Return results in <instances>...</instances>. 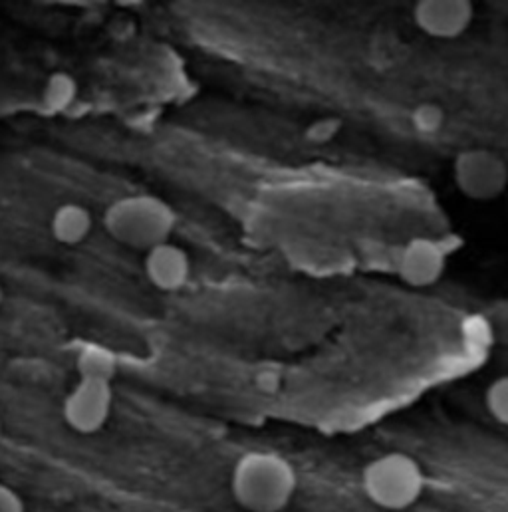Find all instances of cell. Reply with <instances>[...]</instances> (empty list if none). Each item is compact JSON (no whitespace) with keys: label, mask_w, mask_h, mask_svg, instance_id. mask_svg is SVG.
Returning <instances> with one entry per match:
<instances>
[{"label":"cell","mask_w":508,"mask_h":512,"mask_svg":"<svg viewBox=\"0 0 508 512\" xmlns=\"http://www.w3.org/2000/svg\"><path fill=\"white\" fill-rule=\"evenodd\" d=\"M296 489L294 467L272 451L245 453L231 475V493L249 512H282L292 503Z\"/></svg>","instance_id":"1"},{"label":"cell","mask_w":508,"mask_h":512,"mask_svg":"<svg viewBox=\"0 0 508 512\" xmlns=\"http://www.w3.org/2000/svg\"><path fill=\"white\" fill-rule=\"evenodd\" d=\"M177 217L155 195H127L114 201L104 215V227L112 239L135 251H151L167 243Z\"/></svg>","instance_id":"2"},{"label":"cell","mask_w":508,"mask_h":512,"mask_svg":"<svg viewBox=\"0 0 508 512\" xmlns=\"http://www.w3.org/2000/svg\"><path fill=\"white\" fill-rule=\"evenodd\" d=\"M423 467L405 453H385L370 461L362 473L366 497L383 511H405L425 493Z\"/></svg>","instance_id":"3"},{"label":"cell","mask_w":508,"mask_h":512,"mask_svg":"<svg viewBox=\"0 0 508 512\" xmlns=\"http://www.w3.org/2000/svg\"><path fill=\"white\" fill-rule=\"evenodd\" d=\"M453 175L459 191L473 201H493L505 193L508 185L505 159L485 147L461 151L455 159Z\"/></svg>","instance_id":"4"},{"label":"cell","mask_w":508,"mask_h":512,"mask_svg":"<svg viewBox=\"0 0 508 512\" xmlns=\"http://www.w3.org/2000/svg\"><path fill=\"white\" fill-rule=\"evenodd\" d=\"M112 399V384L98 380H80L64 399V421L82 435L96 433L110 419Z\"/></svg>","instance_id":"5"},{"label":"cell","mask_w":508,"mask_h":512,"mask_svg":"<svg viewBox=\"0 0 508 512\" xmlns=\"http://www.w3.org/2000/svg\"><path fill=\"white\" fill-rule=\"evenodd\" d=\"M475 8L467 0H421L415 4V24L431 38H459L473 22Z\"/></svg>","instance_id":"6"},{"label":"cell","mask_w":508,"mask_h":512,"mask_svg":"<svg viewBox=\"0 0 508 512\" xmlns=\"http://www.w3.org/2000/svg\"><path fill=\"white\" fill-rule=\"evenodd\" d=\"M447 256L439 243L431 239L409 241L395 260L399 278L413 288H427L435 284L445 272Z\"/></svg>","instance_id":"7"},{"label":"cell","mask_w":508,"mask_h":512,"mask_svg":"<svg viewBox=\"0 0 508 512\" xmlns=\"http://www.w3.org/2000/svg\"><path fill=\"white\" fill-rule=\"evenodd\" d=\"M143 270L155 288L175 292L187 284L191 276V260L181 247L167 241L145 253Z\"/></svg>","instance_id":"8"},{"label":"cell","mask_w":508,"mask_h":512,"mask_svg":"<svg viewBox=\"0 0 508 512\" xmlns=\"http://www.w3.org/2000/svg\"><path fill=\"white\" fill-rule=\"evenodd\" d=\"M50 231L60 245L76 247L88 239L92 231V215L84 205L64 203L54 211Z\"/></svg>","instance_id":"9"},{"label":"cell","mask_w":508,"mask_h":512,"mask_svg":"<svg viewBox=\"0 0 508 512\" xmlns=\"http://www.w3.org/2000/svg\"><path fill=\"white\" fill-rule=\"evenodd\" d=\"M80 380H98L112 384L116 372H118V360L112 350L100 346V344H88L82 348L76 360Z\"/></svg>","instance_id":"10"},{"label":"cell","mask_w":508,"mask_h":512,"mask_svg":"<svg viewBox=\"0 0 508 512\" xmlns=\"http://www.w3.org/2000/svg\"><path fill=\"white\" fill-rule=\"evenodd\" d=\"M78 94L76 80L68 74H54L44 88V102L50 110H66L70 104H74Z\"/></svg>","instance_id":"11"},{"label":"cell","mask_w":508,"mask_h":512,"mask_svg":"<svg viewBox=\"0 0 508 512\" xmlns=\"http://www.w3.org/2000/svg\"><path fill=\"white\" fill-rule=\"evenodd\" d=\"M485 405L495 421L508 425V376H503L489 385L485 393Z\"/></svg>","instance_id":"12"},{"label":"cell","mask_w":508,"mask_h":512,"mask_svg":"<svg viewBox=\"0 0 508 512\" xmlns=\"http://www.w3.org/2000/svg\"><path fill=\"white\" fill-rule=\"evenodd\" d=\"M0 512H26L22 497L2 481H0Z\"/></svg>","instance_id":"13"},{"label":"cell","mask_w":508,"mask_h":512,"mask_svg":"<svg viewBox=\"0 0 508 512\" xmlns=\"http://www.w3.org/2000/svg\"><path fill=\"white\" fill-rule=\"evenodd\" d=\"M2 298H4V292H2V286H0V304H2Z\"/></svg>","instance_id":"14"},{"label":"cell","mask_w":508,"mask_h":512,"mask_svg":"<svg viewBox=\"0 0 508 512\" xmlns=\"http://www.w3.org/2000/svg\"><path fill=\"white\" fill-rule=\"evenodd\" d=\"M0 437H2V421H0Z\"/></svg>","instance_id":"15"}]
</instances>
